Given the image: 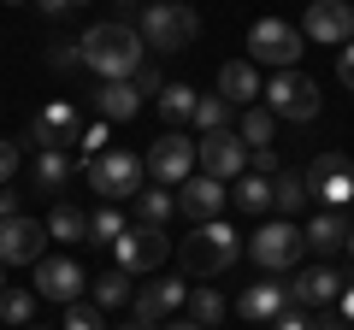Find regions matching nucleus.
Listing matches in <instances>:
<instances>
[{
  "mask_svg": "<svg viewBox=\"0 0 354 330\" xmlns=\"http://www.w3.org/2000/svg\"><path fill=\"white\" fill-rule=\"evenodd\" d=\"M142 36L130 24H88L83 30V65L95 77H106V83H118V77H136L142 71Z\"/></svg>",
  "mask_w": 354,
  "mask_h": 330,
  "instance_id": "1",
  "label": "nucleus"
},
{
  "mask_svg": "<svg viewBox=\"0 0 354 330\" xmlns=\"http://www.w3.org/2000/svg\"><path fill=\"white\" fill-rule=\"evenodd\" d=\"M236 260H242V236L230 224H218V218L195 224L189 236L177 242V266L189 271V278H225Z\"/></svg>",
  "mask_w": 354,
  "mask_h": 330,
  "instance_id": "2",
  "label": "nucleus"
},
{
  "mask_svg": "<svg viewBox=\"0 0 354 330\" xmlns=\"http://www.w3.org/2000/svg\"><path fill=\"white\" fill-rule=\"evenodd\" d=\"M136 36H142V48H153V53H183L201 36V18H195V6H183V0H148Z\"/></svg>",
  "mask_w": 354,
  "mask_h": 330,
  "instance_id": "3",
  "label": "nucleus"
},
{
  "mask_svg": "<svg viewBox=\"0 0 354 330\" xmlns=\"http://www.w3.org/2000/svg\"><path fill=\"white\" fill-rule=\"evenodd\" d=\"M142 177H148V165H142L130 148H106L101 159H88V189L101 195L106 206H113V201H136Z\"/></svg>",
  "mask_w": 354,
  "mask_h": 330,
  "instance_id": "4",
  "label": "nucleus"
},
{
  "mask_svg": "<svg viewBox=\"0 0 354 330\" xmlns=\"http://www.w3.org/2000/svg\"><path fill=\"white\" fill-rule=\"evenodd\" d=\"M266 113L272 118H290V124H307V118H319V83L301 71H272V83H266Z\"/></svg>",
  "mask_w": 354,
  "mask_h": 330,
  "instance_id": "5",
  "label": "nucleus"
},
{
  "mask_svg": "<svg viewBox=\"0 0 354 330\" xmlns=\"http://www.w3.org/2000/svg\"><path fill=\"white\" fill-rule=\"evenodd\" d=\"M301 30L283 24V18H260V24L248 30V59L254 65H272V71H295V59H301Z\"/></svg>",
  "mask_w": 354,
  "mask_h": 330,
  "instance_id": "6",
  "label": "nucleus"
},
{
  "mask_svg": "<svg viewBox=\"0 0 354 330\" xmlns=\"http://www.w3.org/2000/svg\"><path fill=\"white\" fill-rule=\"evenodd\" d=\"M248 254H254V266H266V271H290V266H301L307 236L290 224V218H272V224H260L248 236Z\"/></svg>",
  "mask_w": 354,
  "mask_h": 330,
  "instance_id": "7",
  "label": "nucleus"
},
{
  "mask_svg": "<svg viewBox=\"0 0 354 330\" xmlns=\"http://www.w3.org/2000/svg\"><path fill=\"white\" fill-rule=\"evenodd\" d=\"M113 254H118V271H153L165 266V254H171V236H165V224H124V236L113 242Z\"/></svg>",
  "mask_w": 354,
  "mask_h": 330,
  "instance_id": "8",
  "label": "nucleus"
},
{
  "mask_svg": "<svg viewBox=\"0 0 354 330\" xmlns=\"http://www.w3.org/2000/svg\"><path fill=\"white\" fill-rule=\"evenodd\" d=\"M195 165H201V177H218V183H236L248 171V142L230 136V130H213V136L195 142Z\"/></svg>",
  "mask_w": 354,
  "mask_h": 330,
  "instance_id": "9",
  "label": "nucleus"
},
{
  "mask_svg": "<svg viewBox=\"0 0 354 330\" xmlns=\"http://www.w3.org/2000/svg\"><path fill=\"white\" fill-rule=\"evenodd\" d=\"M142 165H148V177L160 183V189H177V183L195 177V142L189 136H160Z\"/></svg>",
  "mask_w": 354,
  "mask_h": 330,
  "instance_id": "10",
  "label": "nucleus"
},
{
  "mask_svg": "<svg viewBox=\"0 0 354 330\" xmlns=\"http://www.w3.org/2000/svg\"><path fill=\"white\" fill-rule=\"evenodd\" d=\"M307 195H319L325 206H348L354 201V165L348 153H319L307 165Z\"/></svg>",
  "mask_w": 354,
  "mask_h": 330,
  "instance_id": "11",
  "label": "nucleus"
},
{
  "mask_svg": "<svg viewBox=\"0 0 354 330\" xmlns=\"http://www.w3.org/2000/svg\"><path fill=\"white\" fill-rule=\"evenodd\" d=\"M301 36L319 41V48H342V41H354V6L348 0H313L301 18Z\"/></svg>",
  "mask_w": 354,
  "mask_h": 330,
  "instance_id": "12",
  "label": "nucleus"
},
{
  "mask_svg": "<svg viewBox=\"0 0 354 330\" xmlns=\"http://www.w3.org/2000/svg\"><path fill=\"white\" fill-rule=\"evenodd\" d=\"M24 142H41V148H71V142H83V118H77L71 101H48L36 118H30V136Z\"/></svg>",
  "mask_w": 354,
  "mask_h": 330,
  "instance_id": "13",
  "label": "nucleus"
},
{
  "mask_svg": "<svg viewBox=\"0 0 354 330\" xmlns=\"http://www.w3.org/2000/svg\"><path fill=\"white\" fill-rule=\"evenodd\" d=\"M41 242H48V224L36 218H0V266H36L41 260Z\"/></svg>",
  "mask_w": 354,
  "mask_h": 330,
  "instance_id": "14",
  "label": "nucleus"
},
{
  "mask_svg": "<svg viewBox=\"0 0 354 330\" xmlns=\"http://www.w3.org/2000/svg\"><path fill=\"white\" fill-rule=\"evenodd\" d=\"M183 301H189V283H142V289L130 295V313H136L142 330H160Z\"/></svg>",
  "mask_w": 354,
  "mask_h": 330,
  "instance_id": "15",
  "label": "nucleus"
},
{
  "mask_svg": "<svg viewBox=\"0 0 354 330\" xmlns=\"http://www.w3.org/2000/svg\"><path fill=\"white\" fill-rule=\"evenodd\" d=\"M83 266H77V260H36V295L41 301H83Z\"/></svg>",
  "mask_w": 354,
  "mask_h": 330,
  "instance_id": "16",
  "label": "nucleus"
},
{
  "mask_svg": "<svg viewBox=\"0 0 354 330\" xmlns=\"http://www.w3.org/2000/svg\"><path fill=\"white\" fill-rule=\"evenodd\" d=\"M177 213L189 218V224L218 218V213H225V183H218V177H189V183H177Z\"/></svg>",
  "mask_w": 354,
  "mask_h": 330,
  "instance_id": "17",
  "label": "nucleus"
},
{
  "mask_svg": "<svg viewBox=\"0 0 354 330\" xmlns=\"http://www.w3.org/2000/svg\"><path fill=\"white\" fill-rule=\"evenodd\" d=\"M283 289H290V307H330V301H342V271L313 266V271H301L295 283H283Z\"/></svg>",
  "mask_w": 354,
  "mask_h": 330,
  "instance_id": "18",
  "label": "nucleus"
},
{
  "mask_svg": "<svg viewBox=\"0 0 354 330\" xmlns=\"http://www.w3.org/2000/svg\"><path fill=\"white\" fill-rule=\"evenodd\" d=\"M236 313L248 318V324H272V318L278 313H290V289H283V283H248V289H242V301H236Z\"/></svg>",
  "mask_w": 354,
  "mask_h": 330,
  "instance_id": "19",
  "label": "nucleus"
},
{
  "mask_svg": "<svg viewBox=\"0 0 354 330\" xmlns=\"http://www.w3.org/2000/svg\"><path fill=\"white\" fill-rule=\"evenodd\" d=\"M88 101H95V113H101V118H113V124H124V118H136V113H142V95H136V83H130V77H118V83H101Z\"/></svg>",
  "mask_w": 354,
  "mask_h": 330,
  "instance_id": "20",
  "label": "nucleus"
},
{
  "mask_svg": "<svg viewBox=\"0 0 354 330\" xmlns=\"http://www.w3.org/2000/svg\"><path fill=\"white\" fill-rule=\"evenodd\" d=\"M260 89H266V83H260V71H254V59H230V65H218V95H225L230 106H248Z\"/></svg>",
  "mask_w": 354,
  "mask_h": 330,
  "instance_id": "21",
  "label": "nucleus"
},
{
  "mask_svg": "<svg viewBox=\"0 0 354 330\" xmlns=\"http://www.w3.org/2000/svg\"><path fill=\"white\" fill-rule=\"evenodd\" d=\"M348 218H342V206H325V213H313V224L301 230L307 248H319V254H330V248H348Z\"/></svg>",
  "mask_w": 354,
  "mask_h": 330,
  "instance_id": "22",
  "label": "nucleus"
},
{
  "mask_svg": "<svg viewBox=\"0 0 354 330\" xmlns=\"http://www.w3.org/2000/svg\"><path fill=\"white\" fill-rule=\"evenodd\" d=\"M230 195H236L242 213H266V206H272V177H260V171H242V177L230 183Z\"/></svg>",
  "mask_w": 354,
  "mask_h": 330,
  "instance_id": "23",
  "label": "nucleus"
},
{
  "mask_svg": "<svg viewBox=\"0 0 354 330\" xmlns=\"http://www.w3.org/2000/svg\"><path fill=\"white\" fill-rule=\"evenodd\" d=\"M195 101H201V95H195L189 83H165L160 89V118L165 124H183V118H195Z\"/></svg>",
  "mask_w": 354,
  "mask_h": 330,
  "instance_id": "24",
  "label": "nucleus"
},
{
  "mask_svg": "<svg viewBox=\"0 0 354 330\" xmlns=\"http://www.w3.org/2000/svg\"><path fill=\"white\" fill-rule=\"evenodd\" d=\"M272 206H278V213H301L307 206V177L301 171H278V177H272Z\"/></svg>",
  "mask_w": 354,
  "mask_h": 330,
  "instance_id": "25",
  "label": "nucleus"
},
{
  "mask_svg": "<svg viewBox=\"0 0 354 330\" xmlns=\"http://www.w3.org/2000/svg\"><path fill=\"white\" fill-rule=\"evenodd\" d=\"M48 236L53 242H88V213H83V206H53Z\"/></svg>",
  "mask_w": 354,
  "mask_h": 330,
  "instance_id": "26",
  "label": "nucleus"
},
{
  "mask_svg": "<svg viewBox=\"0 0 354 330\" xmlns=\"http://www.w3.org/2000/svg\"><path fill=\"white\" fill-rule=\"evenodd\" d=\"M71 183V159L59 148H41L36 153V189H65Z\"/></svg>",
  "mask_w": 354,
  "mask_h": 330,
  "instance_id": "27",
  "label": "nucleus"
},
{
  "mask_svg": "<svg viewBox=\"0 0 354 330\" xmlns=\"http://www.w3.org/2000/svg\"><path fill=\"white\" fill-rule=\"evenodd\" d=\"M177 213V195L171 189H142L136 195V224H165Z\"/></svg>",
  "mask_w": 354,
  "mask_h": 330,
  "instance_id": "28",
  "label": "nucleus"
},
{
  "mask_svg": "<svg viewBox=\"0 0 354 330\" xmlns=\"http://www.w3.org/2000/svg\"><path fill=\"white\" fill-rule=\"evenodd\" d=\"M195 130H201V136L230 130V101L225 95H201V101H195Z\"/></svg>",
  "mask_w": 354,
  "mask_h": 330,
  "instance_id": "29",
  "label": "nucleus"
},
{
  "mask_svg": "<svg viewBox=\"0 0 354 330\" xmlns=\"http://www.w3.org/2000/svg\"><path fill=\"white\" fill-rule=\"evenodd\" d=\"M183 307H189V318L201 330H213L218 318H225V295H218V289H189V301H183Z\"/></svg>",
  "mask_w": 354,
  "mask_h": 330,
  "instance_id": "30",
  "label": "nucleus"
},
{
  "mask_svg": "<svg viewBox=\"0 0 354 330\" xmlns=\"http://www.w3.org/2000/svg\"><path fill=\"white\" fill-rule=\"evenodd\" d=\"M30 318H36V295H30V289H0V324L24 330Z\"/></svg>",
  "mask_w": 354,
  "mask_h": 330,
  "instance_id": "31",
  "label": "nucleus"
},
{
  "mask_svg": "<svg viewBox=\"0 0 354 330\" xmlns=\"http://www.w3.org/2000/svg\"><path fill=\"white\" fill-rule=\"evenodd\" d=\"M88 283H95V307H124L130 301V271H101Z\"/></svg>",
  "mask_w": 354,
  "mask_h": 330,
  "instance_id": "32",
  "label": "nucleus"
},
{
  "mask_svg": "<svg viewBox=\"0 0 354 330\" xmlns=\"http://www.w3.org/2000/svg\"><path fill=\"white\" fill-rule=\"evenodd\" d=\"M124 236V213L118 206H95L88 213V242H118Z\"/></svg>",
  "mask_w": 354,
  "mask_h": 330,
  "instance_id": "33",
  "label": "nucleus"
},
{
  "mask_svg": "<svg viewBox=\"0 0 354 330\" xmlns=\"http://www.w3.org/2000/svg\"><path fill=\"white\" fill-rule=\"evenodd\" d=\"M242 142H248V148H272V113H266V106H248V113H242V130H236Z\"/></svg>",
  "mask_w": 354,
  "mask_h": 330,
  "instance_id": "34",
  "label": "nucleus"
},
{
  "mask_svg": "<svg viewBox=\"0 0 354 330\" xmlns=\"http://www.w3.org/2000/svg\"><path fill=\"white\" fill-rule=\"evenodd\" d=\"M59 330H106V318H101V307L71 301V313H65V324H59Z\"/></svg>",
  "mask_w": 354,
  "mask_h": 330,
  "instance_id": "35",
  "label": "nucleus"
},
{
  "mask_svg": "<svg viewBox=\"0 0 354 330\" xmlns=\"http://www.w3.org/2000/svg\"><path fill=\"white\" fill-rule=\"evenodd\" d=\"M48 59H53V71H77V65H83V36H65V41H53V53H48Z\"/></svg>",
  "mask_w": 354,
  "mask_h": 330,
  "instance_id": "36",
  "label": "nucleus"
},
{
  "mask_svg": "<svg viewBox=\"0 0 354 330\" xmlns=\"http://www.w3.org/2000/svg\"><path fill=\"white\" fill-rule=\"evenodd\" d=\"M272 330H319V324L307 318V307H290V313H278V318H272Z\"/></svg>",
  "mask_w": 354,
  "mask_h": 330,
  "instance_id": "37",
  "label": "nucleus"
},
{
  "mask_svg": "<svg viewBox=\"0 0 354 330\" xmlns=\"http://www.w3.org/2000/svg\"><path fill=\"white\" fill-rule=\"evenodd\" d=\"M248 171H260V177H278V153H272V148H248Z\"/></svg>",
  "mask_w": 354,
  "mask_h": 330,
  "instance_id": "38",
  "label": "nucleus"
},
{
  "mask_svg": "<svg viewBox=\"0 0 354 330\" xmlns=\"http://www.w3.org/2000/svg\"><path fill=\"white\" fill-rule=\"evenodd\" d=\"M130 83H136V95H160V89H165V77H160V65H142V71L130 77Z\"/></svg>",
  "mask_w": 354,
  "mask_h": 330,
  "instance_id": "39",
  "label": "nucleus"
},
{
  "mask_svg": "<svg viewBox=\"0 0 354 330\" xmlns=\"http://www.w3.org/2000/svg\"><path fill=\"white\" fill-rule=\"evenodd\" d=\"M83 153H95V159L106 153V124H88L83 130Z\"/></svg>",
  "mask_w": 354,
  "mask_h": 330,
  "instance_id": "40",
  "label": "nucleus"
},
{
  "mask_svg": "<svg viewBox=\"0 0 354 330\" xmlns=\"http://www.w3.org/2000/svg\"><path fill=\"white\" fill-rule=\"evenodd\" d=\"M337 77H342V89H354V41H342V53H337Z\"/></svg>",
  "mask_w": 354,
  "mask_h": 330,
  "instance_id": "41",
  "label": "nucleus"
},
{
  "mask_svg": "<svg viewBox=\"0 0 354 330\" xmlns=\"http://www.w3.org/2000/svg\"><path fill=\"white\" fill-rule=\"evenodd\" d=\"M18 171V142H0V183Z\"/></svg>",
  "mask_w": 354,
  "mask_h": 330,
  "instance_id": "42",
  "label": "nucleus"
},
{
  "mask_svg": "<svg viewBox=\"0 0 354 330\" xmlns=\"http://www.w3.org/2000/svg\"><path fill=\"white\" fill-rule=\"evenodd\" d=\"M36 6H41V12H53V18H59V12H71V6H88V0H36Z\"/></svg>",
  "mask_w": 354,
  "mask_h": 330,
  "instance_id": "43",
  "label": "nucleus"
},
{
  "mask_svg": "<svg viewBox=\"0 0 354 330\" xmlns=\"http://www.w3.org/2000/svg\"><path fill=\"white\" fill-rule=\"evenodd\" d=\"M0 218H18V195L12 189H0Z\"/></svg>",
  "mask_w": 354,
  "mask_h": 330,
  "instance_id": "44",
  "label": "nucleus"
},
{
  "mask_svg": "<svg viewBox=\"0 0 354 330\" xmlns=\"http://www.w3.org/2000/svg\"><path fill=\"white\" fill-rule=\"evenodd\" d=\"M319 330H354V324H348L342 313H325V318H319Z\"/></svg>",
  "mask_w": 354,
  "mask_h": 330,
  "instance_id": "45",
  "label": "nucleus"
},
{
  "mask_svg": "<svg viewBox=\"0 0 354 330\" xmlns=\"http://www.w3.org/2000/svg\"><path fill=\"white\" fill-rule=\"evenodd\" d=\"M342 318L354 324V283H342Z\"/></svg>",
  "mask_w": 354,
  "mask_h": 330,
  "instance_id": "46",
  "label": "nucleus"
},
{
  "mask_svg": "<svg viewBox=\"0 0 354 330\" xmlns=\"http://www.w3.org/2000/svg\"><path fill=\"white\" fill-rule=\"evenodd\" d=\"M160 330H201V324H195V318H189V324H160Z\"/></svg>",
  "mask_w": 354,
  "mask_h": 330,
  "instance_id": "47",
  "label": "nucleus"
},
{
  "mask_svg": "<svg viewBox=\"0 0 354 330\" xmlns=\"http://www.w3.org/2000/svg\"><path fill=\"white\" fill-rule=\"evenodd\" d=\"M6 6H30V0H6Z\"/></svg>",
  "mask_w": 354,
  "mask_h": 330,
  "instance_id": "48",
  "label": "nucleus"
},
{
  "mask_svg": "<svg viewBox=\"0 0 354 330\" xmlns=\"http://www.w3.org/2000/svg\"><path fill=\"white\" fill-rule=\"evenodd\" d=\"M0 289H6V266H0Z\"/></svg>",
  "mask_w": 354,
  "mask_h": 330,
  "instance_id": "49",
  "label": "nucleus"
},
{
  "mask_svg": "<svg viewBox=\"0 0 354 330\" xmlns=\"http://www.w3.org/2000/svg\"><path fill=\"white\" fill-rule=\"evenodd\" d=\"M348 254H354V230H348Z\"/></svg>",
  "mask_w": 354,
  "mask_h": 330,
  "instance_id": "50",
  "label": "nucleus"
},
{
  "mask_svg": "<svg viewBox=\"0 0 354 330\" xmlns=\"http://www.w3.org/2000/svg\"><path fill=\"white\" fill-rule=\"evenodd\" d=\"M24 330H48V324H24Z\"/></svg>",
  "mask_w": 354,
  "mask_h": 330,
  "instance_id": "51",
  "label": "nucleus"
},
{
  "mask_svg": "<svg viewBox=\"0 0 354 330\" xmlns=\"http://www.w3.org/2000/svg\"><path fill=\"white\" fill-rule=\"evenodd\" d=\"M124 330H142V324H124Z\"/></svg>",
  "mask_w": 354,
  "mask_h": 330,
  "instance_id": "52",
  "label": "nucleus"
},
{
  "mask_svg": "<svg viewBox=\"0 0 354 330\" xmlns=\"http://www.w3.org/2000/svg\"><path fill=\"white\" fill-rule=\"evenodd\" d=\"M124 6H130V0H124Z\"/></svg>",
  "mask_w": 354,
  "mask_h": 330,
  "instance_id": "53",
  "label": "nucleus"
}]
</instances>
